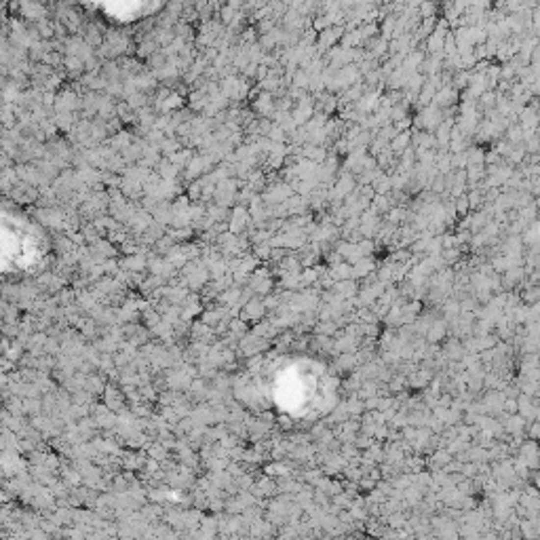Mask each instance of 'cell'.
<instances>
[{
    "mask_svg": "<svg viewBox=\"0 0 540 540\" xmlns=\"http://www.w3.org/2000/svg\"><path fill=\"white\" fill-rule=\"evenodd\" d=\"M519 532L523 534L525 540H536L538 536V523H536V517L534 519H523L521 523H519Z\"/></svg>",
    "mask_w": 540,
    "mask_h": 540,
    "instance_id": "cell-1",
    "label": "cell"
}]
</instances>
